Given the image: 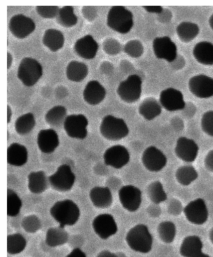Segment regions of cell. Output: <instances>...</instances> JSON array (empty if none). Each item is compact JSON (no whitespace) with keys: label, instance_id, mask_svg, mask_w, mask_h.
I'll return each instance as SVG.
<instances>
[{"label":"cell","instance_id":"obj_1","mask_svg":"<svg viewBox=\"0 0 213 257\" xmlns=\"http://www.w3.org/2000/svg\"><path fill=\"white\" fill-rule=\"evenodd\" d=\"M50 214L60 224V227L73 226L77 223L80 217L78 205L72 200L58 201L50 209Z\"/></svg>","mask_w":213,"mask_h":257},{"label":"cell","instance_id":"obj_2","mask_svg":"<svg viewBox=\"0 0 213 257\" xmlns=\"http://www.w3.org/2000/svg\"><path fill=\"white\" fill-rule=\"evenodd\" d=\"M126 241L132 250L137 252L148 253L153 246V237L148 226L139 224L130 229L126 235Z\"/></svg>","mask_w":213,"mask_h":257},{"label":"cell","instance_id":"obj_3","mask_svg":"<svg viewBox=\"0 0 213 257\" xmlns=\"http://www.w3.org/2000/svg\"><path fill=\"white\" fill-rule=\"evenodd\" d=\"M107 25L114 31L128 34L133 27V15L125 7H113L108 12Z\"/></svg>","mask_w":213,"mask_h":257},{"label":"cell","instance_id":"obj_4","mask_svg":"<svg viewBox=\"0 0 213 257\" xmlns=\"http://www.w3.org/2000/svg\"><path fill=\"white\" fill-rule=\"evenodd\" d=\"M100 130L103 137L111 141H120L129 134V128L125 121L113 115L104 117Z\"/></svg>","mask_w":213,"mask_h":257},{"label":"cell","instance_id":"obj_5","mask_svg":"<svg viewBox=\"0 0 213 257\" xmlns=\"http://www.w3.org/2000/svg\"><path fill=\"white\" fill-rule=\"evenodd\" d=\"M43 75V68L34 58H24L20 62L18 70V77L27 86L35 85Z\"/></svg>","mask_w":213,"mask_h":257},{"label":"cell","instance_id":"obj_6","mask_svg":"<svg viewBox=\"0 0 213 257\" xmlns=\"http://www.w3.org/2000/svg\"><path fill=\"white\" fill-rule=\"evenodd\" d=\"M142 80L137 75L129 76L118 86L117 93L121 100L126 103H134L141 97Z\"/></svg>","mask_w":213,"mask_h":257},{"label":"cell","instance_id":"obj_7","mask_svg":"<svg viewBox=\"0 0 213 257\" xmlns=\"http://www.w3.org/2000/svg\"><path fill=\"white\" fill-rule=\"evenodd\" d=\"M75 175L68 165H62L58 167L54 174L48 177L51 187L58 192H68L75 184Z\"/></svg>","mask_w":213,"mask_h":257},{"label":"cell","instance_id":"obj_8","mask_svg":"<svg viewBox=\"0 0 213 257\" xmlns=\"http://www.w3.org/2000/svg\"><path fill=\"white\" fill-rule=\"evenodd\" d=\"M88 120L84 114H71L66 118L63 126L66 133L73 139L83 140L87 137Z\"/></svg>","mask_w":213,"mask_h":257},{"label":"cell","instance_id":"obj_9","mask_svg":"<svg viewBox=\"0 0 213 257\" xmlns=\"http://www.w3.org/2000/svg\"><path fill=\"white\" fill-rule=\"evenodd\" d=\"M36 29L35 23L24 15H15L10 20L9 29L14 36L20 39L29 37Z\"/></svg>","mask_w":213,"mask_h":257},{"label":"cell","instance_id":"obj_10","mask_svg":"<svg viewBox=\"0 0 213 257\" xmlns=\"http://www.w3.org/2000/svg\"><path fill=\"white\" fill-rule=\"evenodd\" d=\"M184 213L186 219L194 225H202L208 218V210L202 198H197L189 203L184 208Z\"/></svg>","mask_w":213,"mask_h":257},{"label":"cell","instance_id":"obj_11","mask_svg":"<svg viewBox=\"0 0 213 257\" xmlns=\"http://www.w3.org/2000/svg\"><path fill=\"white\" fill-rule=\"evenodd\" d=\"M121 204L128 212H134L140 207L142 202L141 191L133 185L124 186L119 191Z\"/></svg>","mask_w":213,"mask_h":257},{"label":"cell","instance_id":"obj_12","mask_svg":"<svg viewBox=\"0 0 213 257\" xmlns=\"http://www.w3.org/2000/svg\"><path fill=\"white\" fill-rule=\"evenodd\" d=\"M103 158L104 162L107 166L116 169H121L128 164L130 160V155L126 148L117 145L106 150Z\"/></svg>","mask_w":213,"mask_h":257},{"label":"cell","instance_id":"obj_13","mask_svg":"<svg viewBox=\"0 0 213 257\" xmlns=\"http://www.w3.org/2000/svg\"><path fill=\"white\" fill-rule=\"evenodd\" d=\"M93 228L96 235L103 240H107L118 231L115 218L108 213L98 215L93 221Z\"/></svg>","mask_w":213,"mask_h":257},{"label":"cell","instance_id":"obj_14","mask_svg":"<svg viewBox=\"0 0 213 257\" xmlns=\"http://www.w3.org/2000/svg\"><path fill=\"white\" fill-rule=\"evenodd\" d=\"M142 162L149 171L158 172L165 167L167 158L160 150L151 146L144 150L142 155Z\"/></svg>","mask_w":213,"mask_h":257},{"label":"cell","instance_id":"obj_15","mask_svg":"<svg viewBox=\"0 0 213 257\" xmlns=\"http://www.w3.org/2000/svg\"><path fill=\"white\" fill-rule=\"evenodd\" d=\"M156 57L169 63L174 62L177 57V47L168 37L156 38L153 43Z\"/></svg>","mask_w":213,"mask_h":257},{"label":"cell","instance_id":"obj_16","mask_svg":"<svg viewBox=\"0 0 213 257\" xmlns=\"http://www.w3.org/2000/svg\"><path fill=\"white\" fill-rule=\"evenodd\" d=\"M191 92L199 98H208L213 96V78L205 75L193 76L189 81Z\"/></svg>","mask_w":213,"mask_h":257},{"label":"cell","instance_id":"obj_17","mask_svg":"<svg viewBox=\"0 0 213 257\" xmlns=\"http://www.w3.org/2000/svg\"><path fill=\"white\" fill-rule=\"evenodd\" d=\"M159 101L161 105L169 111L183 110L185 107L183 95L181 91L172 88L161 91Z\"/></svg>","mask_w":213,"mask_h":257},{"label":"cell","instance_id":"obj_18","mask_svg":"<svg viewBox=\"0 0 213 257\" xmlns=\"http://www.w3.org/2000/svg\"><path fill=\"white\" fill-rule=\"evenodd\" d=\"M198 152V146L193 140L186 137H180L177 140L175 153L176 156L182 161L188 163L194 162Z\"/></svg>","mask_w":213,"mask_h":257},{"label":"cell","instance_id":"obj_19","mask_svg":"<svg viewBox=\"0 0 213 257\" xmlns=\"http://www.w3.org/2000/svg\"><path fill=\"white\" fill-rule=\"evenodd\" d=\"M202 247L203 244L199 236H188L182 241L179 252L183 257H210L202 252Z\"/></svg>","mask_w":213,"mask_h":257},{"label":"cell","instance_id":"obj_20","mask_svg":"<svg viewBox=\"0 0 213 257\" xmlns=\"http://www.w3.org/2000/svg\"><path fill=\"white\" fill-rule=\"evenodd\" d=\"M99 45L91 35H88L80 38L74 46L76 53L80 57L91 60L97 54Z\"/></svg>","mask_w":213,"mask_h":257},{"label":"cell","instance_id":"obj_21","mask_svg":"<svg viewBox=\"0 0 213 257\" xmlns=\"http://www.w3.org/2000/svg\"><path fill=\"white\" fill-rule=\"evenodd\" d=\"M37 143L40 151L51 154L59 146V137L53 129L42 130L38 135Z\"/></svg>","mask_w":213,"mask_h":257},{"label":"cell","instance_id":"obj_22","mask_svg":"<svg viewBox=\"0 0 213 257\" xmlns=\"http://www.w3.org/2000/svg\"><path fill=\"white\" fill-rule=\"evenodd\" d=\"M106 91L105 87L96 80L89 81L83 91V98L86 103L96 105L102 102L105 98Z\"/></svg>","mask_w":213,"mask_h":257},{"label":"cell","instance_id":"obj_23","mask_svg":"<svg viewBox=\"0 0 213 257\" xmlns=\"http://www.w3.org/2000/svg\"><path fill=\"white\" fill-rule=\"evenodd\" d=\"M29 158L27 148L23 145L14 143L7 149V162L15 167H22L27 164Z\"/></svg>","mask_w":213,"mask_h":257},{"label":"cell","instance_id":"obj_24","mask_svg":"<svg viewBox=\"0 0 213 257\" xmlns=\"http://www.w3.org/2000/svg\"><path fill=\"white\" fill-rule=\"evenodd\" d=\"M90 198L95 207L107 208L113 203V196L108 187H96L91 189Z\"/></svg>","mask_w":213,"mask_h":257},{"label":"cell","instance_id":"obj_25","mask_svg":"<svg viewBox=\"0 0 213 257\" xmlns=\"http://www.w3.org/2000/svg\"><path fill=\"white\" fill-rule=\"evenodd\" d=\"M193 55L196 60L201 64L213 65V44L207 42H201L195 46Z\"/></svg>","mask_w":213,"mask_h":257},{"label":"cell","instance_id":"obj_26","mask_svg":"<svg viewBox=\"0 0 213 257\" xmlns=\"http://www.w3.org/2000/svg\"><path fill=\"white\" fill-rule=\"evenodd\" d=\"M43 44L52 52L62 49L65 43L64 35L60 30L48 29L45 32L43 38Z\"/></svg>","mask_w":213,"mask_h":257},{"label":"cell","instance_id":"obj_27","mask_svg":"<svg viewBox=\"0 0 213 257\" xmlns=\"http://www.w3.org/2000/svg\"><path fill=\"white\" fill-rule=\"evenodd\" d=\"M29 188L30 192L40 194L47 190L48 179L43 171L33 172L28 177Z\"/></svg>","mask_w":213,"mask_h":257},{"label":"cell","instance_id":"obj_28","mask_svg":"<svg viewBox=\"0 0 213 257\" xmlns=\"http://www.w3.org/2000/svg\"><path fill=\"white\" fill-rule=\"evenodd\" d=\"M139 113L147 120H152L161 114V104L155 98H146L139 106Z\"/></svg>","mask_w":213,"mask_h":257},{"label":"cell","instance_id":"obj_29","mask_svg":"<svg viewBox=\"0 0 213 257\" xmlns=\"http://www.w3.org/2000/svg\"><path fill=\"white\" fill-rule=\"evenodd\" d=\"M66 74L70 81L80 82L87 76L88 68L85 63L72 61L68 65Z\"/></svg>","mask_w":213,"mask_h":257},{"label":"cell","instance_id":"obj_30","mask_svg":"<svg viewBox=\"0 0 213 257\" xmlns=\"http://www.w3.org/2000/svg\"><path fill=\"white\" fill-rule=\"evenodd\" d=\"M68 240V233L64 228L60 226L50 228L46 235V243L51 247L64 245Z\"/></svg>","mask_w":213,"mask_h":257},{"label":"cell","instance_id":"obj_31","mask_svg":"<svg viewBox=\"0 0 213 257\" xmlns=\"http://www.w3.org/2000/svg\"><path fill=\"white\" fill-rule=\"evenodd\" d=\"M176 32L180 40L185 43H188L199 34V29L197 25L194 23L185 22L177 26Z\"/></svg>","mask_w":213,"mask_h":257},{"label":"cell","instance_id":"obj_32","mask_svg":"<svg viewBox=\"0 0 213 257\" xmlns=\"http://www.w3.org/2000/svg\"><path fill=\"white\" fill-rule=\"evenodd\" d=\"M67 109L63 106H56L51 108L45 115V120L52 126L59 127L64 124L67 118Z\"/></svg>","mask_w":213,"mask_h":257},{"label":"cell","instance_id":"obj_33","mask_svg":"<svg viewBox=\"0 0 213 257\" xmlns=\"http://www.w3.org/2000/svg\"><path fill=\"white\" fill-rule=\"evenodd\" d=\"M36 124L34 114L28 113L23 114L17 119L15 123V128L20 136H25L32 131Z\"/></svg>","mask_w":213,"mask_h":257},{"label":"cell","instance_id":"obj_34","mask_svg":"<svg viewBox=\"0 0 213 257\" xmlns=\"http://www.w3.org/2000/svg\"><path fill=\"white\" fill-rule=\"evenodd\" d=\"M57 20L58 24L62 27L70 28L75 26L77 24L78 18L75 14L74 8L66 6L60 9Z\"/></svg>","mask_w":213,"mask_h":257},{"label":"cell","instance_id":"obj_35","mask_svg":"<svg viewBox=\"0 0 213 257\" xmlns=\"http://www.w3.org/2000/svg\"><path fill=\"white\" fill-rule=\"evenodd\" d=\"M26 246V239L21 234L15 233L7 236V251L9 254H19L25 250Z\"/></svg>","mask_w":213,"mask_h":257},{"label":"cell","instance_id":"obj_36","mask_svg":"<svg viewBox=\"0 0 213 257\" xmlns=\"http://www.w3.org/2000/svg\"><path fill=\"white\" fill-rule=\"evenodd\" d=\"M198 177L196 170L191 165H185L179 168L176 172V178L179 184L187 186L193 182Z\"/></svg>","mask_w":213,"mask_h":257},{"label":"cell","instance_id":"obj_37","mask_svg":"<svg viewBox=\"0 0 213 257\" xmlns=\"http://www.w3.org/2000/svg\"><path fill=\"white\" fill-rule=\"evenodd\" d=\"M22 207V200L16 192L11 189L7 190V215L9 217H17Z\"/></svg>","mask_w":213,"mask_h":257},{"label":"cell","instance_id":"obj_38","mask_svg":"<svg viewBox=\"0 0 213 257\" xmlns=\"http://www.w3.org/2000/svg\"><path fill=\"white\" fill-rule=\"evenodd\" d=\"M158 232L159 237L163 242L171 243L174 241L176 236V226L171 221H163L158 226Z\"/></svg>","mask_w":213,"mask_h":257},{"label":"cell","instance_id":"obj_39","mask_svg":"<svg viewBox=\"0 0 213 257\" xmlns=\"http://www.w3.org/2000/svg\"><path fill=\"white\" fill-rule=\"evenodd\" d=\"M148 195L151 202L155 204H159L167 199V195L163 186L159 181L154 182L149 185Z\"/></svg>","mask_w":213,"mask_h":257},{"label":"cell","instance_id":"obj_40","mask_svg":"<svg viewBox=\"0 0 213 257\" xmlns=\"http://www.w3.org/2000/svg\"><path fill=\"white\" fill-rule=\"evenodd\" d=\"M22 227L28 233H34L42 227V222L36 215L27 216L22 221Z\"/></svg>","mask_w":213,"mask_h":257},{"label":"cell","instance_id":"obj_41","mask_svg":"<svg viewBox=\"0 0 213 257\" xmlns=\"http://www.w3.org/2000/svg\"><path fill=\"white\" fill-rule=\"evenodd\" d=\"M125 52L132 58H139L143 55L144 48L141 42L134 40L129 41L124 47Z\"/></svg>","mask_w":213,"mask_h":257},{"label":"cell","instance_id":"obj_42","mask_svg":"<svg viewBox=\"0 0 213 257\" xmlns=\"http://www.w3.org/2000/svg\"><path fill=\"white\" fill-rule=\"evenodd\" d=\"M36 10L43 19H54L57 17L60 9L57 6H38Z\"/></svg>","mask_w":213,"mask_h":257},{"label":"cell","instance_id":"obj_43","mask_svg":"<svg viewBox=\"0 0 213 257\" xmlns=\"http://www.w3.org/2000/svg\"><path fill=\"white\" fill-rule=\"evenodd\" d=\"M201 127L205 133L213 137V111H207L202 115Z\"/></svg>","mask_w":213,"mask_h":257},{"label":"cell","instance_id":"obj_44","mask_svg":"<svg viewBox=\"0 0 213 257\" xmlns=\"http://www.w3.org/2000/svg\"><path fill=\"white\" fill-rule=\"evenodd\" d=\"M103 50L108 55H117L120 52L121 45L117 40L109 38L103 43Z\"/></svg>","mask_w":213,"mask_h":257},{"label":"cell","instance_id":"obj_45","mask_svg":"<svg viewBox=\"0 0 213 257\" xmlns=\"http://www.w3.org/2000/svg\"><path fill=\"white\" fill-rule=\"evenodd\" d=\"M82 12L85 19L89 22H92L97 17V9L95 7H84Z\"/></svg>","mask_w":213,"mask_h":257},{"label":"cell","instance_id":"obj_46","mask_svg":"<svg viewBox=\"0 0 213 257\" xmlns=\"http://www.w3.org/2000/svg\"><path fill=\"white\" fill-rule=\"evenodd\" d=\"M205 167L208 171L213 172V150L207 154L204 160Z\"/></svg>","mask_w":213,"mask_h":257},{"label":"cell","instance_id":"obj_47","mask_svg":"<svg viewBox=\"0 0 213 257\" xmlns=\"http://www.w3.org/2000/svg\"><path fill=\"white\" fill-rule=\"evenodd\" d=\"M143 9L151 14H161L163 11V7L161 6H144Z\"/></svg>","mask_w":213,"mask_h":257},{"label":"cell","instance_id":"obj_48","mask_svg":"<svg viewBox=\"0 0 213 257\" xmlns=\"http://www.w3.org/2000/svg\"><path fill=\"white\" fill-rule=\"evenodd\" d=\"M67 257H87L85 252L81 250V249L77 248L73 250L72 252L68 254Z\"/></svg>","mask_w":213,"mask_h":257},{"label":"cell","instance_id":"obj_49","mask_svg":"<svg viewBox=\"0 0 213 257\" xmlns=\"http://www.w3.org/2000/svg\"><path fill=\"white\" fill-rule=\"evenodd\" d=\"M97 257H118L117 254L113 253L108 250H103L98 254Z\"/></svg>","mask_w":213,"mask_h":257},{"label":"cell","instance_id":"obj_50","mask_svg":"<svg viewBox=\"0 0 213 257\" xmlns=\"http://www.w3.org/2000/svg\"><path fill=\"white\" fill-rule=\"evenodd\" d=\"M12 115V109L10 108L9 105L7 106V123H9L10 121H11Z\"/></svg>","mask_w":213,"mask_h":257},{"label":"cell","instance_id":"obj_51","mask_svg":"<svg viewBox=\"0 0 213 257\" xmlns=\"http://www.w3.org/2000/svg\"><path fill=\"white\" fill-rule=\"evenodd\" d=\"M13 62V57L11 54L9 52L8 53V69H9L11 67L12 63Z\"/></svg>","mask_w":213,"mask_h":257},{"label":"cell","instance_id":"obj_52","mask_svg":"<svg viewBox=\"0 0 213 257\" xmlns=\"http://www.w3.org/2000/svg\"><path fill=\"white\" fill-rule=\"evenodd\" d=\"M209 238L212 243H213V228L211 229V231H210Z\"/></svg>","mask_w":213,"mask_h":257},{"label":"cell","instance_id":"obj_53","mask_svg":"<svg viewBox=\"0 0 213 257\" xmlns=\"http://www.w3.org/2000/svg\"><path fill=\"white\" fill-rule=\"evenodd\" d=\"M209 25L210 26H211V29L213 30V14L211 15V17H210Z\"/></svg>","mask_w":213,"mask_h":257},{"label":"cell","instance_id":"obj_54","mask_svg":"<svg viewBox=\"0 0 213 257\" xmlns=\"http://www.w3.org/2000/svg\"><path fill=\"white\" fill-rule=\"evenodd\" d=\"M118 257H125V256H124V255H122V254L121 253H119V254H117Z\"/></svg>","mask_w":213,"mask_h":257}]
</instances>
